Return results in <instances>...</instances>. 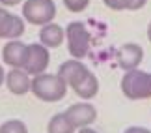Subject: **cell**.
<instances>
[{"instance_id": "cell-15", "label": "cell", "mask_w": 151, "mask_h": 133, "mask_svg": "<svg viewBox=\"0 0 151 133\" xmlns=\"http://www.w3.org/2000/svg\"><path fill=\"white\" fill-rule=\"evenodd\" d=\"M0 133H28V128L21 120H6L0 126Z\"/></svg>"}, {"instance_id": "cell-22", "label": "cell", "mask_w": 151, "mask_h": 133, "mask_svg": "<svg viewBox=\"0 0 151 133\" xmlns=\"http://www.w3.org/2000/svg\"><path fill=\"white\" fill-rule=\"evenodd\" d=\"M6 81V73H4V69H2V66H0V86H2V83Z\"/></svg>"}, {"instance_id": "cell-20", "label": "cell", "mask_w": 151, "mask_h": 133, "mask_svg": "<svg viewBox=\"0 0 151 133\" xmlns=\"http://www.w3.org/2000/svg\"><path fill=\"white\" fill-rule=\"evenodd\" d=\"M21 0H0V4L2 6H17Z\"/></svg>"}, {"instance_id": "cell-10", "label": "cell", "mask_w": 151, "mask_h": 133, "mask_svg": "<svg viewBox=\"0 0 151 133\" xmlns=\"http://www.w3.org/2000/svg\"><path fill=\"white\" fill-rule=\"evenodd\" d=\"M22 34H24V21L6 9L0 11V38L17 39Z\"/></svg>"}, {"instance_id": "cell-21", "label": "cell", "mask_w": 151, "mask_h": 133, "mask_svg": "<svg viewBox=\"0 0 151 133\" xmlns=\"http://www.w3.org/2000/svg\"><path fill=\"white\" fill-rule=\"evenodd\" d=\"M78 133H97L95 129H91V128H88V126H86V128H80V131Z\"/></svg>"}, {"instance_id": "cell-1", "label": "cell", "mask_w": 151, "mask_h": 133, "mask_svg": "<svg viewBox=\"0 0 151 133\" xmlns=\"http://www.w3.org/2000/svg\"><path fill=\"white\" fill-rule=\"evenodd\" d=\"M67 83L63 81L60 75H50V73H39V75H34L32 79V94L41 101H47V103H56L65 97L67 94Z\"/></svg>"}, {"instance_id": "cell-3", "label": "cell", "mask_w": 151, "mask_h": 133, "mask_svg": "<svg viewBox=\"0 0 151 133\" xmlns=\"http://www.w3.org/2000/svg\"><path fill=\"white\" fill-rule=\"evenodd\" d=\"M65 39H67V49L69 55L77 60H82L86 55L90 53V43H91V36L90 30L86 28L84 23L80 21H73L65 26Z\"/></svg>"}, {"instance_id": "cell-23", "label": "cell", "mask_w": 151, "mask_h": 133, "mask_svg": "<svg viewBox=\"0 0 151 133\" xmlns=\"http://www.w3.org/2000/svg\"><path fill=\"white\" fill-rule=\"evenodd\" d=\"M147 39L151 41V23H149V26H147Z\"/></svg>"}, {"instance_id": "cell-14", "label": "cell", "mask_w": 151, "mask_h": 133, "mask_svg": "<svg viewBox=\"0 0 151 133\" xmlns=\"http://www.w3.org/2000/svg\"><path fill=\"white\" fill-rule=\"evenodd\" d=\"M97 92H99V81H97V77L91 71H90L88 77L75 88V94L78 97H82V100H91V97L97 96Z\"/></svg>"}, {"instance_id": "cell-18", "label": "cell", "mask_w": 151, "mask_h": 133, "mask_svg": "<svg viewBox=\"0 0 151 133\" xmlns=\"http://www.w3.org/2000/svg\"><path fill=\"white\" fill-rule=\"evenodd\" d=\"M146 4H147V0H131V4H129V9H131V11L142 9Z\"/></svg>"}, {"instance_id": "cell-7", "label": "cell", "mask_w": 151, "mask_h": 133, "mask_svg": "<svg viewBox=\"0 0 151 133\" xmlns=\"http://www.w3.org/2000/svg\"><path fill=\"white\" fill-rule=\"evenodd\" d=\"M65 116L75 124V128H86V126L93 124L97 118V111L91 103H73L65 109Z\"/></svg>"}, {"instance_id": "cell-12", "label": "cell", "mask_w": 151, "mask_h": 133, "mask_svg": "<svg viewBox=\"0 0 151 133\" xmlns=\"http://www.w3.org/2000/svg\"><path fill=\"white\" fill-rule=\"evenodd\" d=\"M63 39H65V28H62L56 23H49V25L41 26V30H39V41L49 49L60 47Z\"/></svg>"}, {"instance_id": "cell-13", "label": "cell", "mask_w": 151, "mask_h": 133, "mask_svg": "<svg viewBox=\"0 0 151 133\" xmlns=\"http://www.w3.org/2000/svg\"><path fill=\"white\" fill-rule=\"evenodd\" d=\"M75 131H77V128H75V124L65 116V113L54 114L47 124V133H75Z\"/></svg>"}, {"instance_id": "cell-5", "label": "cell", "mask_w": 151, "mask_h": 133, "mask_svg": "<svg viewBox=\"0 0 151 133\" xmlns=\"http://www.w3.org/2000/svg\"><path fill=\"white\" fill-rule=\"evenodd\" d=\"M50 64V55L49 47H45L43 43H32L28 45V56H26V64L24 71L28 75H39L45 73Z\"/></svg>"}, {"instance_id": "cell-6", "label": "cell", "mask_w": 151, "mask_h": 133, "mask_svg": "<svg viewBox=\"0 0 151 133\" xmlns=\"http://www.w3.org/2000/svg\"><path fill=\"white\" fill-rule=\"evenodd\" d=\"M58 75H60V77L67 83L69 88L75 90V88H77V86L90 75V69H88V66H86L82 60L73 58V60L62 62L60 68H58Z\"/></svg>"}, {"instance_id": "cell-2", "label": "cell", "mask_w": 151, "mask_h": 133, "mask_svg": "<svg viewBox=\"0 0 151 133\" xmlns=\"http://www.w3.org/2000/svg\"><path fill=\"white\" fill-rule=\"evenodd\" d=\"M121 92L129 100H147L151 97V73L142 69H129L121 77Z\"/></svg>"}, {"instance_id": "cell-9", "label": "cell", "mask_w": 151, "mask_h": 133, "mask_svg": "<svg viewBox=\"0 0 151 133\" xmlns=\"http://www.w3.org/2000/svg\"><path fill=\"white\" fill-rule=\"evenodd\" d=\"M144 58V49L138 43H125L118 49V55H116V60H118V66L123 69V71H129V69H136L140 66V62Z\"/></svg>"}, {"instance_id": "cell-8", "label": "cell", "mask_w": 151, "mask_h": 133, "mask_svg": "<svg viewBox=\"0 0 151 133\" xmlns=\"http://www.w3.org/2000/svg\"><path fill=\"white\" fill-rule=\"evenodd\" d=\"M26 56H28V45L19 41V39H9L2 49V60L11 68L24 69Z\"/></svg>"}, {"instance_id": "cell-11", "label": "cell", "mask_w": 151, "mask_h": 133, "mask_svg": "<svg viewBox=\"0 0 151 133\" xmlns=\"http://www.w3.org/2000/svg\"><path fill=\"white\" fill-rule=\"evenodd\" d=\"M6 86L11 94L15 96H24L26 92H30L32 79L28 77V73L21 68H11V71L6 73Z\"/></svg>"}, {"instance_id": "cell-19", "label": "cell", "mask_w": 151, "mask_h": 133, "mask_svg": "<svg viewBox=\"0 0 151 133\" xmlns=\"http://www.w3.org/2000/svg\"><path fill=\"white\" fill-rule=\"evenodd\" d=\"M123 133H151L147 128H142V126H131V128H127Z\"/></svg>"}, {"instance_id": "cell-17", "label": "cell", "mask_w": 151, "mask_h": 133, "mask_svg": "<svg viewBox=\"0 0 151 133\" xmlns=\"http://www.w3.org/2000/svg\"><path fill=\"white\" fill-rule=\"evenodd\" d=\"M103 4L114 11H121V9H129L131 0H103Z\"/></svg>"}, {"instance_id": "cell-24", "label": "cell", "mask_w": 151, "mask_h": 133, "mask_svg": "<svg viewBox=\"0 0 151 133\" xmlns=\"http://www.w3.org/2000/svg\"><path fill=\"white\" fill-rule=\"evenodd\" d=\"M0 11H2V6H0Z\"/></svg>"}, {"instance_id": "cell-4", "label": "cell", "mask_w": 151, "mask_h": 133, "mask_svg": "<svg viewBox=\"0 0 151 133\" xmlns=\"http://www.w3.org/2000/svg\"><path fill=\"white\" fill-rule=\"evenodd\" d=\"M22 15L30 25L45 26L56 17V4L52 0H24Z\"/></svg>"}, {"instance_id": "cell-16", "label": "cell", "mask_w": 151, "mask_h": 133, "mask_svg": "<svg viewBox=\"0 0 151 133\" xmlns=\"http://www.w3.org/2000/svg\"><path fill=\"white\" fill-rule=\"evenodd\" d=\"M90 0H63V6L71 11V13H80L88 8Z\"/></svg>"}]
</instances>
